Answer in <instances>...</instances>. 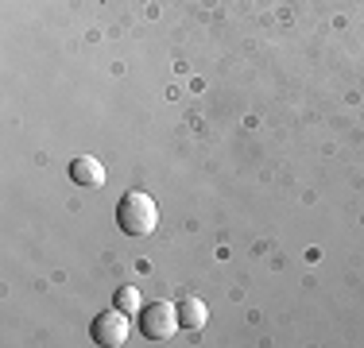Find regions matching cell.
<instances>
[{"instance_id":"cell-1","label":"cell","mask_w":364,"mask_h":348,"mask_svg":"<svg viewBox=\"0 0 364 348\" xmlns=\"http://www.w3.org/2000/svg\"><path fill=\"white\" fill-rule=\"evenodd\" d=\"M117 224L128 236H151L155 224H159V205H155V197L144 194V190H128L117 205Z\"/></svg>"},{"instance_id":"cell-2","label":"cell","mask_w":364,"mask_h":348,"mask_svg":"<svg viewBox=\"0 0 364 348\" xmlns=\"http://www.w3.org/2000/svg\"><path fill=\"white\" fill-rule=\"evenodd\" d=\"M140 329H144L147 341H171L182 329L178 306H171V302H151V306H144L140 310Z\"/></svg>"},{"instance_id":"cell-3","label":"cell","mask_w":364,"mask_h":348,"mask_svg":"<svg viewBox=\"0 0 364 348\" xmlns=\"http://www.w3.org/2000/svg\"><path fill=\"white\" fill-rule=\"evenodd\" d=\"M93 341L97 344H105V348H120L128 341V333H132V321H128V313L120 310V306H112V310H105V313H97L93 317Z\"/></svg>"},{"instance_id":"cell-4","label":"cell","mask_w":364,"mask_h":348,"mask_svg":"<svg viewBox=\"0 0 364 348\" xmlns=\"http://www.w3.org/2000/svg\"><path fill=\"white\" fill-rule=\"evenodd\" d=\"M70 178L85 190H101L105 186V167H101V159H93V155H77L70 163Z\"/></svg>"},{"instance_id":"cell-5","label":"cell","mask_w":364,"mask_h":348,"mask_svg":"<svg viewBox=\"0 0 364 348\" xmlns=\"http://www.w3.org/2000/svg\"><path fill=\"white\" fill-rule=\"evenodd\" d=\"M178 321H182V329H202L205 321H210V306H205L202 298H182L178 302Z\"/></svg>"},{"instance_id":"cell-6","label":"cell","mask_w":364,"mask_h":348,"mask_svg":"<svg viewBox=\"0 0 364 348\" xmlns=\"http://www.w3.org/2000/svg\"><path fill=\"white\" fill-rule=\"evenodd\" d=\"M112 306H120L124 313H140V310H144V306H140V290H136V286H120L117 298H112Z\"/></svg>"}]
</instances>
